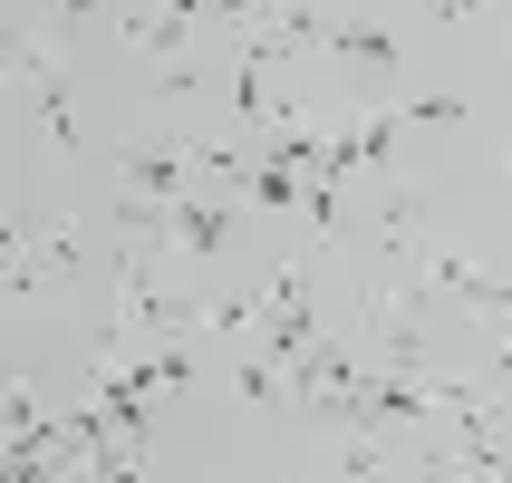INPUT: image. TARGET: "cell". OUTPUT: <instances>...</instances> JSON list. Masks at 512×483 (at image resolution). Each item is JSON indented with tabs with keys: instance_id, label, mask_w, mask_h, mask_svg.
<instances>
[{
	"instance_id": "obj_6",
	"label": "cell",
	"mask_w": 512,
	"mask_h": 483,
	"mask_svg": "<svg viewBox=\"0 0 512 483\" xmlns=\"http://www.w3.org/2000/svg\"><path fill=\"white\" fill-rule=\"evenodd\" d=\"M252 194L271 203V213H290V203H310V174L281 165V155H261V165H252Z\"/></svg>"
},
{
	"instance_id": "obj_5",
	"label": "cell",
	"mask_w": 512,
	"mask_h": 483,
	"mask_svg": "<svg viewBox=\"0 0 512 483\" xmlns=\"http://www.w3.org/2000/svg\"><path fill=\"white\" fill-rule=\"evenodd\" d=\"M329 49L339 58H368V68H397V29H377V20H329Z\"/></svg>"
},
{
	"instance_id": "obj_2",
	"label": "cell",
	"mask_w": 512,
	"mask_h": 483,
	"mask_svg": "<svg viewBox=\"0 0 512 483\" xmlns=\"http://www.w3.org/2000/svg\"><path fill=\"white\" fill-rule=\"evenodd\" d=\"M20 78H29V107H39V126H49V145H68V155H78V116H68V58L39 49V39H20Z\"/></svg>"
},
{
	"instance_id": "obj_7",
	"label": "cell",
	"mask_w": 512,
	"mask_h": 483,
	"mask_svg": "<svg viewBox=\"0 0 512 483\" xmlns=\"http://www.w3.org/2000/svg\"><path fill=\"white\" fill-rule=\"evenodd\" d=\"M87 10H107V0H49V20L68 29V20H87Z\"/></svg>"
},
{
	"instance_id": "obj_3",
	"label": "cell",
	"mask_w": 512,
	"mask_h": 483,
	"mask_svg": "<svg viewBox=\"0 0 512 483\" xmlns=\"http://www.w3.org/2000/svg\"><path fill=\"white\" fill-rule=\"evenodd\" d=\"M116 39H126V49H145V58H165V68H184V39H194V20L155 0V10H116Z\"/></svg>"
},
{
	"instance_id": "obj_4",
	"label": "cell",
	"mask_w": 512,
	"mask_h": 483,
	"mask_svg": "<svg viewBox=\"0 0 512 483\" xmlns=\"http://www.w3.org/2000/svg\"><path fill=\"white\" fill-rule=\"evenodd\" d=\"M223 242H232V213H223V203H203V194L174 203V252H184V261H213Z\"/></svg>"
},
{
	"instance_id": "obj_1",
	"label": "cell",
	"mask_w": 512,
	"mask_h": 483,
	"mask_svg": "<svg viewBox=\"0 0 512 483\" xmlns=\"http://www.w3.org/2000/svg\"><path fill=\"white\" fill-rule=\"evenodd\" d=\"M194 184H203L194 145H116V194H136V203H184Z\"/></svg>"
}]
</instances>
